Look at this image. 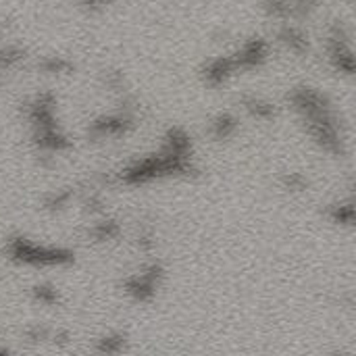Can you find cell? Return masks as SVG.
<instances>
[{"label":"cell","instance_id":"cell-1","mask_svg":"<svg viewBox=\"0 0 356 356\" xmlns=\"http://www.w3.org/2000/svg\"><path fill=\"white\" fill-rule=\"evenodd\" d=\"M196 173V167L192 165L190 156H179V154H171L167 150H161L159 154H150L144 156L136 163H131L129 167H125L119 173V184L123 186H146L154 179L161 177H173V175H184L190 177Z\"/></svg>","mask_w":356,"mask_h":356},{"label":"cell","instance_id":"cell-2","mask_svg":"<svg viewBox=\"0 0 356 356\" xmlns=\"http://www.w3.org/2000/svg\"><path fill=\"white\" fill-rule=\"evenodd\" d=\"M6 254L15 263L29 267H67L75 263V254L69 248L42 246L25 238H10L6 242Z\"/></svg>","mask_w":356,"mask_h":356},{"label":"cell","instance_id":"cell-3","mask_svg":"<svg viewBox=\"0 0 356 356\" xmlns=\"http://www.w3.org/2000/svg\"><path fill=\"white\" fill-rule=\"evenodd\" d=\"M327 54L330 63L338 73L353 75L355 73V52L350 44V35L342 23H334L327 33Z\"/></svg>","mask_w":356,"mask_h":356},{"label":"cell","instance_id":"cell-4","mask_svg":"<svg viewBox=\"0 0 356 356\" xmlns=\"http://www.w3.org/2000/svg\"><path fill=\"white\" fill-rule=\"evenodd\" d=\"M163 277H165V269L159 263H152L142 273L127 277L123 282V288L136 302H150Z\"/></svg>","mask_w":356,"mask_h":356},{"label":"cell","instance_id":"cell-5","mask_svg":"<svg viewBox=\"0 0 356 356\" xmlns=\"http://www.w3.org/2000/svg\"><path fill=\"white\" fill-rule=\"evenodd\" d=\"M269 52H271L269 40L250 38L232 54V58H234L238 71H250V69H257V67L265 65L267 58H269Z\"/></svg>","mask_w":356,"mask_h":356},{"label":"cell","instance_id":"cell-6","mask_svg":"<svg viewBox=\"0 0 356 356\" xmlns=\"http://www.w3.org/2000/svg\"><path fill=\"white\" fill-rule=\"evenodd\" d=\"M134 129V117L127 113H119V115H106L100 117L96 121H92L90 125V138L94 140H102V138H121L127 131Z\"/></svg>","mask_w":356,"mask_h":356},{"label":"cell","instance_id":"cell-7","mask_svg":"<svg viewBox=\"0 0 356 356\" xmlns=\"http://www.w3.org/2000/svg\"><path fill=\"white\" fill-rule=\"evenodd\" d=\"M234 73H238V69H236V63H234L232 54H227V56H215V58H211L202 67V79L211 88L223 86Z\"/></svg>","mask_w":356,"mask_h":356},{"label":"cell","instance_id":"cell-8","mask_svg":"<svg viewBox=\"0 0 356 356\" xmlns=\"http://www.w3.org/2000/svg\"><path fill=\"white\" fill-rule=\"evenodd\" d=\"M277 40H280L292 54H296V56H305V54H309V50H311V38H309V33H307L302 27H298V25H294V23H290V21H286V23L280 27Z\"/></svg>","mask_w":356,"mask_h":356},{"label":"cell","instance_id":"cell-9","mask_svg":"<svg viewBox=\"0 0 356 356\" xmlns=\"http://www.w3.org/2000/svg\"><path fill=\"white\" fill-rule=\"evenodd\" d=\"M242 106L250 117H254L259 121H273L277 117V106L265 98H259V96H244Z\"/></svg>","mask_w":356,"mask_h":356},{"label":"cell","instance_id":"cell-10","mask_svg":"<svg viewBox=\"0 0 356 356\" xmlns=\"http://www.w3.org/2000/svg\"><path fill=\"white\" fill-rule=\"evenodd\" d=\"M163 150L171 152V154H179V156H190L192 154V140L186 134V129L181 127H171L165 136V144Z\"/></svg>","mask_w":356,"mask_h":356},{"label":"cell","instance_id":"cell-11","mask_svg":"<svg viewBox=\"0 0 356 356\" xmlns=\"http://www.w3.org/2000/svg\"><path fill=\"white\" fill-rule=\"evenodd\" d=\"M263 10L267 17L275 19V21H290V19H298V8L296 2L292 0H263Z\"/></svg>","mask_w":356,"mask_h":356},{"label":"cell","instance_id":"cell-12","mask_svg":"<svg viewBox=\"0 0 356 356\" xmlns=\"http://www.w3.org/2000/svg\"><path fill=\"white\" fill-rule=\"evenodd\" d=\"M238 127H240V123H238V119L232 113H221V115H217L211 121V129L209 131H211V136L215 140H229L232 136H236Z\"/></svg>","mask_w":356,"mask_h":356},{"label":"cell","instance_id":"cell-13","mask_svg":"<svg viewBox=\"0 0 356 356\" xmlns=\"http://www.w3.org/2000/svg\"><path fill=\"white\" fill-rule=\"evenodd\" d=\"M25 60V48L8 44L0 48V83H2V75L13 71L15 67H19Z\"/></svg>","mask_w":356,"mask_h":356},{"label":"cell","instance_id":"cell-14","mask_svg":"<svg viewBox=\"0 0 356 356\" xmlns=\"http://www.w3.org/2000/svg\"><path fill=\"white\" fill-rule=\"evenodd\" d=\"M38 69L48 75H69L75 71V65L65 56H46L38 63Z\"/></svg>","mask_w":356,"mask_h":356},{"label":"cell","instance_id":"cell-15","mask_svg":"<svg viewBox=\"0 0 356 356\" xmlns=\"http://www.w3.org/2000/svg\"><path fill=\"white\" fill-rule=\"evenodd\" d=\"M327 217H330L334 223H338V225L353 227V225H355V204H353V200L334 204V207L327 211Z\"/></svg>","mask_w":356,"mask_h":356},{"label":"cell","instance_id":"cell-16","mask_svg":"<svg viewBox=\"0 0 356 356\" xmlns=\"http://www.w3.org/2000/svg\"><path fill=\"white\" fill-rule=\"evenodd\" d=\"M121 234V225L113 219H104L100 223H96L92 229H90V236L96 240V242H108V240H117Z\"/></svg>","mask_w":356,"mask_h":356},{"label":"cell","instance_id":"cell-17","mask_svg":"<svg viewBox=\"0 0 356 356\" xmlns=\"http://www.w3.org/2000/svg\"><path fill=\"white\" fill-rule=\"evenodd\" d=\"M125 344H127V340H125L123 334H108V336H104V338H100L96 342V353H100V355H119V353L125 350Z\"/></svg>","mask_w":356,"mask_h":356},{"label":"cell","instance_id":"cell-18","mask_svg":"<svg viewBox=\"0 0 356 356\" xmlns=\"http://www.w3.org/2000/svg\"><path fill=\"white\" fill-rule=\"evenodd\" d=\"M71 198H73V192H71V190L54 192V194H50V196L44 200V207H46L48 211H63L65 207H69Z\"/></svg>","mask_w":356,"mask_h":356},{"label":"cell","instance_id":"cell-19","mask_svg":"<svg viewBox=\"0 0 356 356\" xmlns=\"http://www.w3.org/2000/svg\"><path fill=\"white\" fill-rule=\"evenodd\" d=\"M33 298L44 307H54L58 302V292L52 286H35L33 288Z\"/></svg>","mask_w":356,"mask_h":356},{"label":"cell","instance_id":"cell-20","mask_svg":"<svg viewBox=\"0 0 356 356\" xmlns=\"http://www.w3.org/2000/svg\"><path fill=\"white\" fill-rule=\"evenodd\" d=\"M282 186L288 192H305L309 188V179L302 173H286L282 177Z\"/></svg>","mask_w":356,"mask_h":356},{"label":"cell","instance_id":"cell-21","mask_svg":"<svg viewBox=\"0 0 356 356\" xmlns=\"http://www.w3.org/2000/svg\"><path fill=\"white\" fill-rule=\"evenodd\" d=\"M102 79H104V83H106L111 90H115V92H123V88H125V77H123L121 71H104Z\"/></svg>","mask_w":356,"mask_h":356},{"label":"cell","instance_id":"cell-22","mask_svg":"<svg viewBox=\"0 0 356 356\" xmlns=\"http://www.w3.org/2000/svg\"><path fill=\"white\" fill-rule=\"evenodd\" d=\"M138 246L142 248V250H152L154 248V234H152V229H146V232H142L140 234V238H138Z\"/></svg>","mask_w":356,"mask_h":356},{"label":"cell","instance_id":"cell-23","mask_svg":"<svg viewBox=\"0 0 356 356\" xmlns=\"http://www.w3.org/2000/svg\"><path fill=\"white\" fill-rule=\"evenodd\" d=\"M115 2H121V0H79V4L88 10H98V8H104V6H111Z\"/></svg>","mask_w":356,"mask_h":356},{"label":"cell","instance_id":"cell-24","mask_svg":"<svg viewBox=\"0 0 356 356\" xmlns=\"http://www.w3.org/2000/svg\"><path fill=\"white\" fill-rule=\"evenodd\" d=\"M102 198L98 196V194H90L88 198H86V211H90V213H102Z\"/></svg>","mask_w":356,"mask_h":356},{"label":"cell","instance_id":"cell-25","mask_svg":"<svg viewBox=\"0 0 356 356\" xmlns=\"http://www.w3.org/2000/svg\"><path fill=\"white\" fill-rule=\"evenodd\" d=\"M317 2H319V0H296V4L300 6V10H302L305 15H307V13H309Z\"/></svg>","mask_w":356,"mask_h":356}]
</instances>
